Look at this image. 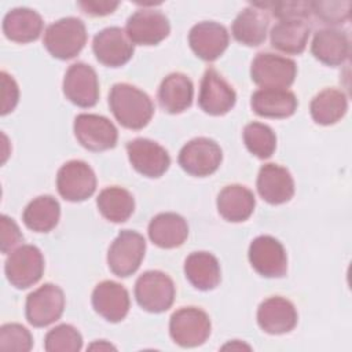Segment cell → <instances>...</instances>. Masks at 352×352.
I'll return each instance as SVG.
<instances>
[{
	"label": "cell",
	"instance_id": "cell-1",
	"mask_svg": "<svg viewBox=\"0 0 352 352\" xmlns=\"http://www.w3.org/2000/svg\"><path fill=\"white\" fill-rule=\"evenodd\" d=\"M109 106L116 120L124 128L133 131L144 128L154 114V104L148 95L126 82L111 87Z\"/></svg>",
	"mask_w": 352,
	"mask_h": 352
},
{
	"label": "cell",
	"instance_id": "cell-2",
	"mask_svg": "<svg viewBox=\"0 0 352 352\" xmlns=\"http://www.w3.org/2000/svg\"><path fill=\"white\" fill-rule=\"evenodd\" d=\"M87 43V29L81 19L62 18L51 23L44 33V47L58 59H72L81 52Z\"/></svg>",
	"mask_w": 352,
	"mask_h": 352
},
{
	"label": "cell",
	"instance_id": "cell-3",
	"mask_svg": "<svg viewBox=\"0 0 352 352\" xmlns=\"http://www.w3.org/2000/svg\"><path fill=\"white\" fill-rule=\"evenodd\" d=\"M175 294L173 280L162 271H146L136 279L135 297L144 311L160 314L169 309Z\"/></svg>",
	"mask_w": 352,
	"mask_h": 352
},
{
	"label": "cell",
	"instance_id": "cell-4",
	"mask_svg": "<svg viewBox=\"0 0 352 352\" xmlns=\"http://www.w3.org/2000/svg\"><path fill=\"white\" fill-rule=\"evenodd\" d=\"M210 319L205 311L197 307H183L172 314L169 334L183 348L202 345L210 334Z\"/></svg>",
	"mask_w": 352,
	"mask_h": 352
},
{
	"label": "cell",
	"instance_id": "cell-5",
	"mask_svg": "<svg viewBox=\"0 0 352 352\" xmlns=\"http://www.w3.org/2000/svg\"><path fill=\"white\" fill-rule=\"evenodd\" d=\"M296 74L294 60L271 52L257 54L250 66L252 80L261 88L286 89L294 82Z\"/></svg>",
	"mask_w": 352,
	"mask_h": 352
},
{
	"label": "cell",
	"instance_id": "cell-6",
	"mask_svg": "<svg viewBox=\"0 0 352 352\" xmlns=\"http://www.w3.org/2000/svg\"><path fill=\"white\" fill-rule=\"evenodd\" d=\"M146 241L132 230H122L107 252V264L110 271L120 276L126 278L138 271L144 257Z\"/></svg>",
	"mask_w": 352,
	"mask_h": 352
},
{
	"label": "cell",
	"instance_id": "cell-7",
	"mask_svg": "<svg viewBox=\"0 0 352 352\" xmlns=\"http://www.w3.org/2000/svg\"><path fill=\"white\" fill-rule=\"evenodd\" d=\"M4 272L12 286L16 289H28L43 276V253L34 245H22L7 257Z\"/></svg>",
	"mask_w": 352,
	"mask_h": 352
},
{
	"label": "cell",
	"instance_id": "cell-8",
	"mask_svg": "<svg viewBox=\"0 0 352 352\" xmlns=\"http://www.w3.org/2000/svg\"><path fill=\"white\" fill-rule=\"evenodd\" d=\"M223 160L220 146L209 138H195L179 153V165L191 176L205 177L214 173Z\"/></svg>",
	"mask_w": 352,
	"mask_h": 352
},
{
	"label": "cell",
	"instance_id": "cell-9",
	"mask_svg": "<svg viewBox=\"0 0 352 352\" xmlns=\"http://www.w3.org/2000/svg\"><path fill=\"white\" fill-rule=\"evenodd\" d=\"M56 188L60 197L70 202L88 199L96 190V176L92 168L80 160L63 164L56 175Z\"/></svg>",
	"mask_w": 352,
	"mask_h": 352
},
{
	"label": "cell",
	"instance_id": "cell-10",
	"mask_svg": "<svg viewBox=\"0 0 352 352\" xmlns=\"http://www.w3.org/2000/svg\"><path fill=\"white\" fill-rule=\"evenodd\" d=\"M63 309V290L54 283H45L40 286L26 298V319L34 327H45L56 322L62 316Z\"/></svg>",
	"mask_w": 352,
	"mask_h": 352
},
{
	"label": "cell",
	"instance_id": "cell-11",
	"mask_svg": "<svg viewBox=\"0 0 352 352\" xmlns=\"http://www.w3.org/2000/svg\"><path fill=\"white\" fill-rule=\"evenodd\" d=\"M249 261L257 274L265 278H282L287 271L283 245L270 235L254 238L249 246Z\"/></svg>",
	"mask_w": 352,
	"mask_h": 352
},
{
	"label": "cell",
	"instance_id": "cell-12",
	"mask_svg": "<svg viewBox=\"0 0 352 352\" xmlns=\"http://www.w3.org/2000/svg\"><path fill=\"white\" fill-rule=\"evenodd\" d=\"M74 135L78 143L91 151H104L116 147L118 132L114 124L98 114H78L74 120Z\"/></svg>",
	"mask_w": 352,
	"mask_h": 352
},
{
	"label": "cell",
	"instance_id": "cell-13",
	"mask_svg": "<svg viewBox=\"0 0 352 352\" xmlns=\"http://www.w3.org/2000/svg\"><path fill=\"white\" fill-rule=\"evenodd\" d=\"M65 96L78 107H92L99 99V81L96 72L87 63L77 62L65 73Z\"/></svg>",
	"mask_w": 352,
	"mask_h": 352
},
{
	"label": "cell",
	"instance_id": "cell-14",
	"mask_svg": "<svg viewBox=\"0 0 352 352\" xmlns=\"http://www.w3.org/2000/svg\"><path fill=\"white\" fill-rule=\"evenodd\" d=\"M170 32L168 18L157 10L143 8L133 12L126 22V36L133 44L155 45Z\"/></svg>",
	"mask_w": 352,
	"mask_h": 352
},
{
	"label": "cell",
	"instance_id": "cell-15",
	"mask_svg": "<svg viewBox=\"0 0 352 352\" xmlns=\"http://www.w3.org/2000/svg\"><path fill=\"white\" fill-rule=\"evenodd\" d=\"M126 153L135 170L147 177L162 176L170 165L168 151L161 144L150 139L138 138L131 140L126 144Z\"/></svg>",
	"mask_w": 352,
	"mask_h": 352
},
{
	"label": "cell",
	"instance_id": "cell-16",
	"mask_svg": "<svg viewBox=\"0 0 352 352\" xmlns=\"http://www.w3.org/2000/svg\"><path fill=\"white\" fill-rule=\"evenodd\" d=\"M235 102L234 88L214 69H208L201 81L199 107L210 116H223L234 107Z\"/></svg>",
	"mask_w": 352,
	"mask_h": 352
},
{
	"label": "cell",
	"instance_id": "cell-17",
	"mask_svg": "<svg viewBox=\"0 0 352 352\" xmlns=\"http://www.w3.org/2000/svg\"><path fill=\"white\" fill-rule=\"evenodd\" d=\"M96 59L109 67H120L125 65L133 55V44L126 33L117 26L100 30L92 43Z\"/></svg>",
	"mask_w": 352,
	"mask_h": 352
},
{
	"label": "cell",
	"instance_id": "cell-18",
	"mask_svg": "<svg viewBox=\"0 0 352 352\" xmlns=\"http://www.w3.org/2000/svg\"><path fill=\"white\" fill-rule=\"evenodd\" d=\"M228 33L217 22L205 21L194 25L188 33V43L194 54L208 62L217 59L228 47Z\"/></svg>",
	"mask_w": 352,
	"mask_h": 352
},
{
	"label": "cell",
	"instance_id": "cell-19",
	"mask_svg": "<svg viewBox=\"0 0 352 352\" xmlns=\"http://www.w3.org/2000/svg\"><path fill=\"white\" fill-rule=\"evenodd\" d=\"M129 305L128 290L117 282L103 280L92 292V307L107 322H121L128 315Z\"/></svg>",
	"mask_w": 352,
	"mask_h": 352
},
{
	"label": "cell",
	"instance_id": "cell-20",
	"mask_svg": "<svg viewBox=\"0 0 352 352\" xmlns=\"http://www.w3.org/2000/svg\"><path fill=\"white\" fill-rule=\"evenodd\" d=\"M257 191L265 202L280 205L293 198L294 180L286 168L276 164H265L258 170Z\"/></svg>",
	"mask_w": 352,
	"mask_h": 352
},
{
	"label": "cell",
	"instance_id": "cell-21",
	"mask_svg": "<svg viewBox=\"0 0 352 352\" xmlns=\"http://www.w3.org/2000/svg\"><path fill=\"white\" fill-rule=\"evenodd\" d=\"M294 305L279 296L264 300L257 309V323L268 334H285L297 324Z\"/></svg>",
	"mask_w": 352,
	"mask_h": 352
},
{
	"label": "cell",
	"instance_id": "cell-22",
	"mask_svg": "<svg viewBox=\"0 0 352 352\" xmlns=\"http://www.w3.org/2000/svg\"><path fill=\"white\" fill-rule=\"evenodd\" d=\"M147 231L150 241L162 249L179 248L188 236L187 221L180 214L172 212L154 216Z\"/></svg>",
	"mask_w": 352,
	"mask_h": 352
},
{
	"label": "cell",
	"instance_id": "cell-23",
	"mask_svg": "<svg viewBox=\"0 0 352 352\" xmlns=\"http://www.w3.org/2000/svg\"><path fill=\"white\" fill-rule=\"evenodd\" d=\"M252 109L265 118H286L294 114L298 102L293 92L287 89L261 88L252 95Z\"/></svg>",
	"mask_w": 352,
	"mask_h": 352
},
{
	"label": "cell",
	"instance_id": "cell-24",
	"mask_svg": "<svg viewBox=\"0 0 352 352\" xmlns=\"http://www.w3.org/2000/svg\"><path fill=\"white\" fill-rule=\"evenodd\" d=\"M253 192L241 184H230L217 195V210L220 216L231 223L245 221L254 210Z\"/></svg>",
	"mask_w": 352,
	"mask_h": 352
},
{
	"label": "cell",
	"instance_id": "cell-25",
	"mask_svg": "<svg viewBox=\"0 0 352 352\" xmlns=\"http://www.w3.org/2000/svg\"><path fill=\"white\" fill-rule=\"evenodd\" d=\"M312 55L327 66H338L344 63L349 55L348 36L337 29H322L314 36L311 45Z\"/></svg>",
	"mask_w": 352,
	"mask_h": 352
},
{
	"label": "cell",
	"instance_id": "cell-26",
	"mask_svg": "<svg viewBox=\"0 0 352 352\" xmlns=\"http://www.w3.org/2000/svg\"><path fill=\"white\" fill-rule=\"evenodd\" d=\"M192 95L194 87L191 80L183 73H170L160 85L158 102L165 111L177 114L191 106Z\"/></svg>",
	"mask_w": 352,
	"mask_h": 352
},
{
	"label": "cell",
	"instance_id": "cell-27",
	"mask_svg": "<svg viewBox=\"0 0 352 352\" xmlns=\"http://www.w3.org/2000/svg\"><path fill=\"white\" fill-rule=\"evenodd\" d=\"M43 30V19L34 10L19 7L8 11L3 19L6 37L15 43H30L38 38Z\"/></svg>",
	"mask_w": 352,
	"mask_h": 352
},
{
	"label": "cell",
	"instance_id": "cell-28",
	"mask_svg": "<svg viewBox=\"0 0 352 352\" xmlns=\"http://www.w3.org/2000/svg\"><path fill=\"white\" fill-rule=\"evenodd\" d=\"M184 275L198 290H212L221 279L217 258L208 252H194L184 261Z\"/></svg>",
	"mask_w": 352,
	"mask_h": 352
},
{
	"label": "cell",
	"instance_id": "cell-29",
	"mask_svg": "<svg viewBox=\"0 0 352 352\" xmlns=\"http://www.w3.org/2000/svg\"><path fill=\"white\" fill-rule=\"evenodd\" d=\"M268 16L260 7L254 4L242 10L232 22V36L234 38L249 47L260 45L267 36Z\"/></svg>",
	"mask_w": 352,
	"mask_h": 352
},
{
	"label": "cell",
	"instance_id": "cell-30",
	"mask_svg": "<svg viewBox=\"0 0 352 352\" xmlns=\"http://www.w3.org/2000/svg\"><path fill=\"white\" fill-rule=\"evenodd\" d=\"M311 28L302 19L280 21L271 29V45L285 54H301L309 37Z\"/></svg>",
	"mask_w": 352,
	"mask_h": 352
},
{
	"label": "cell",
	"instance_id": "cell-31",
	"mask_svg": "<svg viewBox=\"0 0 352 352\" xmlns=\"http://www.w3.org/2000/svg\"><path fill=\"white\" fill-rule=\"evenodd\" d=\"M60 217L59 202L51 195H40L30 201L23 210L25 226L36 232H48L56 227Z\"/></svg>",
	"mask_w": 352,
	"mask_h": 352
},
{
	"label": "cell",
	"instance_id": "cell-32",
	"mask_svg": "<svg viewBox=\"0 0 352 352\" xmlns=\"http://www.w3.org/2000/svg\"><path fill=\"white\" fill-rule=\"evenodd\" d=\"M311 116L316 124L333 125L340 121L348 110V99L342 91L326 88L311 102Z\"/></svg>",
	"mask_w": 352,
	"mask_h": 352
},
{
	"label": "cell",
	"instance_id": "cell-33",
	"mask_svg": "<svg viewBox=\"0 0 352 352\" xmlns=\"http://www.w3.org/2000/svg\"><path fill=\"white\" fill-rule=\"evenodd\" d=\"M96 205L106 220L113 223H124L133 213L135 199L128 190L113 186L99 192Z\"/></svg>",
	"mask_w": 352,
	"mask_h": 352
},
{
	"label": "cell",
	"instance_id": "cell-34",
	"mask_svg": "<svg viewBox=\"0 0 352 352\" xmlns=\"http://www.w3.org/2000/svg\"><path fill=\"white\" fill-rule=\"evenodd\" d=\"M243 142L248 150L261 158H270L276 148V136L274 131L261 122H250L243 129Z\"/></svg>",
	"mask_w": 352,
	"mask_h": 352
},
{
	"label": "cell",
	"instance_id": "cell-35",
	"mask_svg": "<svg viewBox=\"0 0 352 352\" xmlns=\"http://www.w3.org/2000/svg\"><path fill=\"white\" fill-rule=\"evenodd\" d=\"M82 348V337L72 324H59L51 329L44 338L47 352H77Z\"/></svg>",
	"mask_w": 352,
	"mask_h": 352
},
{
	"label": "cell",
	"instance_id": "cell-36",
	"mask_svg": "<svg viewBox=\"0 0 352 352\" xmlns=\"http://www.w3.org/2000/svg\"><path fill=\"white\" fill-rule=\"evenodd\" d=\"M33 346L32 334L26 327L18 323H7L0 329V349L28 352Z\"/></svg>",
	"mask_w": 352,
	"mask_h": 352
},
{
	"label": "cell",
	"instance_id": "cell-37",
	"mask_svg": "<svg viewBox=\"0 0 352 352\" xmlns=\"http://www.w3.org/2000/svg\"><path fill=\"white\" fill-rule=\"evenodd\" d=\"M351 1H312L315 12L326 23H344L349 18Z\"/></svg>",
	"mask_w": 352,
	"mask_h": 352
},
{
	"label": "cell",
	"instance_id": "cell-38",
	"mask_svg": "<svg viewBox=\"0 0 352 352\" xmlns=\"http://www.w3.org/2000/svg\"><path fill=\"white\" fill-rule=\"evenodd\" d=\"M258 6L271 7L274 15L280 21L302 19L312 12V1H282V3H268V4H258Z\"/></svg>",
	"mask_w": 352,
	"mask_h": 352
},
{
	"label": "cell",
	"instance_id": "cell-39",
	"mask_svg": "<svg viewBox=\"0 0 352 352\" xmlns=\"http://www.w3.org/2000/svg\"><path fill=\"white\" fill-rule=\"evenodd\" d=\"M22 241H23V235L21 234L16 223L11 217L3 214L1 216V252L7 254L12 248H15Z\"/></svg>",
	"mask_w": 352,
	"mask_h": 352
},
{
	"label": "cell",
	"instance_id": "cell-40",
	"mask_svg": "<svg viewBox=\"0 0 352 352\" xmlns=\"http://www.w3.org/2000/svg\"><path fill=\"white\" fill-rule=\"evenodd\" d=\"M1 87H3V103H1V114L6 116L12 111L19 99V88L15 80L6 72H1Z\"/></svg>",
	"mask_w": 352,
	"mask_h": 352
},
{
	"label": "cell",
	"instance_id": "cell-41",
	"mask_svg": "<svg viewBox=\"0 0 352 352\" xmlns=\"http://www.w3.org/2000/svg\"><path fill=\"white\" fill-rule=\"evenodd\" d=\"M78 6L85 14L95 15V16H102L111 14L118 6V1H80Z\"/></svg>",
	"mask_w": 352,
	"mask_h": 352
},
{
	"label": "cell",
	"instance_id": "cell-42",
	"mask_svg": "<svg viewBox=\"0 0 352 352\" xmlns=\"http://www.w3.org/2000/svg\"><path fill=\"white\" fill-rule=\"evenodd\" d=\"M95 348H98V349H116L113 345H110V344H104V341H100V342H96V344H92L91 346H89V349H95Z\"/></svg>",
	"mask_w": 352,
	"mask_h": 352
}]
</instances>
